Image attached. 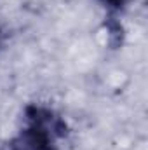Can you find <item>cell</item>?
I'll list each match as a JSON object with an SVG mask.
<instances>
[{
	"label": "cell",
	"instance_id": "7a4b0ae2",
	"mask_svg": "<svg viewBox=\"0 0 148 150\" xmlns=\"http://www.w3.org/2000/svg\"><path fill=\"white\" fill-rule=\"evenodd\" d=\"M99 4H103L105 7H108L111 11H122L131 0H98Z\"/></svg>",
	"mask_w": 148,
	"mask_h": 150
},
{
	"label": "cell",
	"instance_id": "3957f363",
	"mask_svg": "<svg viewBox=\"0 0 148 150\" xmlns=\"http://www.w3.org/2000/svg\"><path fill=\"white\" fill-rule=\"evenodd\" d=\"M0 37H2V35H0Z\"/></svg>",
	"mask_w": 148,
	"mask_h": 150
},
{
	"label": "cell",
	"instance_id": "6da1fadb",
	"mask_svg": "<svg viewBox=\"0 0 148 150\" xmlns=\"http://www.w3.org/2000/svg\"><path fill=\"white\" fill-rule=\"evenodd\" d=\"M68 131L66 120L54 108L32 103L25 108L21 129L7 142L5 150H59Z\"/></svg>",
	"mask_w": 148,
	"mask_h": 150
}]
</instances>
